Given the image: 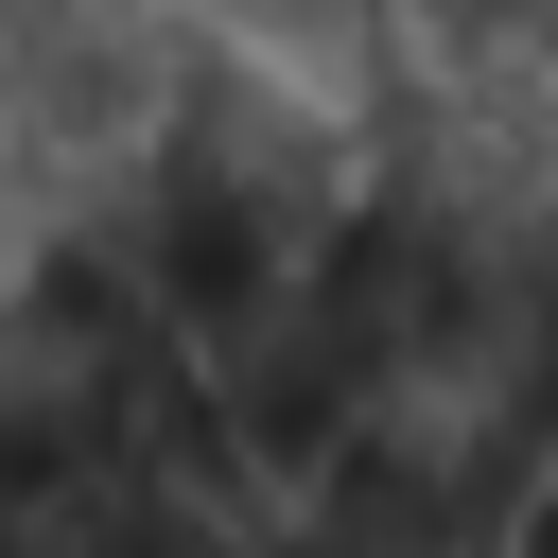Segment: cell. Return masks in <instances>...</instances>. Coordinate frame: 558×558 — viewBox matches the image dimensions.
I'll return each mask as SVG.
<instances>
[{
	"instance_id": "obj_1",
	"label": "cell",
	"mask_w": 558,
	"mask_h": 558,
	"mask_svg": "<svg viewBox=\"0 0 558 558\" xmlns=\"http://www.w3.org/2000/svg\"><path fill=\"white\" fill-rule=\"evenodd\" d=\"M349 192H366V140H349L296 70H262V52L209 35L192 87H174V122L140 140L105 244H122V279H140L174 331H227L244 296H279V279L349 227Z\"/></svg>"
},
{
	"instance_id": "obj_3",
	"label": "cell",
	"mask_w": 558,
	"mask_h": 558,
	"mask_svg": "<svg viewBox=\"0 0 558 558\" xmlns=\"http://www.w3.org/2000/svg\"><path fill=\"white\" fill-rule=\"evenodd\" d=\"M506 558H558V471H541V506H523V541H506Z\"/></svg>"
},
{
	"instance_id": "obj_4",
	"label": "cell",
	"mask_w": 558,
	"mask_h": 558,
	"mask_svg": "<svg viewBox=\"0 0 558 558\" xmlns=\"http://www.w3.org/2000/svg\"><path fill=\"white\" fill-rule=\"evenodd\" d=\"M192 558H296V541H262V523H227V541H192Z\"/></svg>"
},
{
	"instance_id": "obj_2",
	"label": "cell",
	"mask_w": 558,
	"mask_h": 558,
	"mask_svg": "<svg viewBox=\"0 0 558 558\" xmlns=\"http://www.w3.org/2000/svg\"><path fill=\"white\" fill-rule=\"evenodd\" d=\"M227 52H262V70H296V87H366V70H401V0H192Z\"/></svg>"
}]
</instances>
